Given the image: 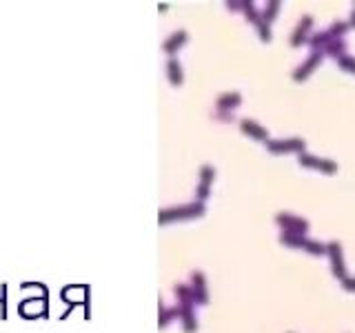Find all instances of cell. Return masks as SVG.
<instances>
[]
</instances>
